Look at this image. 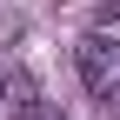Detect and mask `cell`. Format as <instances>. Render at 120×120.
<instances>
[{
    "label": "cell",
    "instance_id": "7a4b0ae2",
    "mask_svg": "<svg viewBox=\"0 0 120 120\" xmlns=\"http://www.w3.org/2000/svg\"><path fill=\"white\" fill-rule=\"evenodd\" d=\"M13 120H60V113L47 107V100H34V94H27V100H20V113H13Z\"/></svg>",
    "mask_w": 120,
    "mask_h": 120
},
{
    "label": "cell",
    "instance_id": "6da1fadb",
    "mask_svg": "<svg viewBox=\"0 0 120 120\" xmlns=\"http://www.w3.org/2000/svg\"><path fill=\"white\" fill-rule=\"evenodd\" d=\"M73 67H80L87 94H113V87H120V40H107V34H87L80 47H73Z\"/></svg>",
    "mask_w": 120,
    "mask_h": 120
},
{
    "label": "cell",
    "instance_id": "3957f363",
    "mask_svg": "<svg viewBox=\"0 0 120 120\" xmlns=\"http://www.w3.org/2000/svg\"><path fill=\"white\" fill-rule=\"evenodd\" d=\"M0 94H7V73H0ZM0 107H7V100H0Z\"/></svg>",
    "mask_w": 120,
    "mask_h": 120
}]
</instances>
